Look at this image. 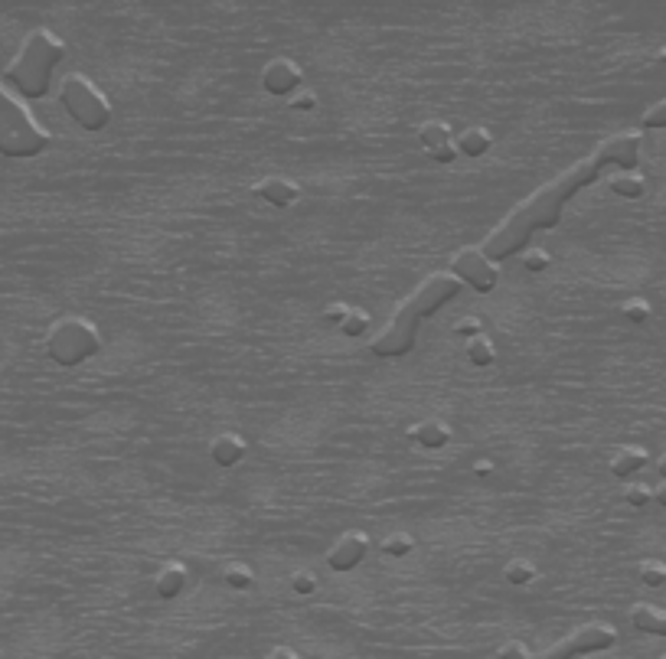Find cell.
I'll use <instances>...</instances> for the list:
<instances>
[{
    "instance_id": "cell-14",
    "label": "cell",
    "mask_w": 666,
    "mask_h": 659,
    "mask_svg": "<svg viewBox=\"0 0 666 659\" xmlns=\"http://www.w3.org/2000/svg\"><path fill=\"white\" fill-rule=\"evenodd\" d=\"M647 460H650L647 447L624 444V447H618V451L611 454V460H608V470H611V477H618V480H631L634 474H640V470L647 467Z\"/></svg>"
},
{
    "instance_id": "cell-11",
    "label": "cell",
    "mask_w": 666,
    "mask_h": 659,
    "mask_svg": "<svg viewBox=\"0 0 666 659\" xmlns=\"http://www.w3.org/2000/svg\"><path fill=\"white\" fill-rule=\"evenodd\" d=\"M418 141H422L428 157H435L438 164H454V160L461 157L458 138H454V131L444 121H425L422 128H418Z\"/></svg>"
},
{
    "instance_id": "cell-24",
    "label": "cell",
    "mask_w": 666,
    "mask_h": 659,
    "mask_svg": "<svg viewBox=\"0 0 666 659\" xmlns=\"http://www.w3.org/2000/svg\"><path fill=\"white\" fill-rule=\"evenodd\" d=\"M337 330L343 333V337H350V340L363 337V333L369 330V314H366V310H360V307H350L347 320H343Z\"/></svg>"
},
{
    "instance_id": "cell-38",
    "label": "cell",
    "mask_w": 666,
    "mask_h": 659,
    "mask_svg": "<svg viewBox=\"0 0 666 659\" xmlns=\"http://www.w3.org/2000/svg\"><path fill=\"white\" fill-rule=\"evenodd\" d=\"M657 474H660V480H666V451H663L660 460H657Z\"/></svg>"
},
{
    "instance_id": "cell-34",
    "label": "cell",
    "mask_w": 666,
    "mask_h": 659,
    "mask_svg": "<svg viewBox=\"0 0 666 659\" xmlns=\"http://www.w3.org/2000/svg\"><path fill=\"white\" fill-rule=\"evenodd\" d=\"M347 314H350L347 304H330V307H324V323H330V327H340V323L347 320Z\"/></svg>"
},
{
    "instance_id": "cell-20",
    "label": "cell",
    "mask_w": 666,
    "mask_h": 659,
    "mask_svg": "<svg viewBox=\"0 0 666 659\" xmlns=\"http://www.w3.org/2000/svg\"><path fill=\"white\" fill-rule=\"evenodd\" d=\"M493 147V138L487 128H467L458 138V154L464 157H484Z\"/></svg>"
},
{
    "instance_id": "cell-29",
    "label": "cell",
    "mask_w": 666,
    "mask_h": 659,
    "mask_svg": "<svg viewBox=\"0 0 666 659\" xmlns=\"http://www.w3.org/2000/svg\"><path fill=\"white\" fill-rule=\"evenodd\" d=\"M317 105H320V98H317L314 89H307V85L288 98V108H291V111H298V115H307V111H314Z\"/></svg>"
},
{
    "instance_id": "cell-7",
    "label": "cell",
    "mask_w": 666,
    "mask_h": 659,
    "mask_svg": "<svg viewBox=\"0 0 666 659\" xmlns=\"http://www.w3.org/2000/svg\"><path fill=\"white\" fill-rule=\"evenodd\" d=\"M618 643V630L604 620H591V624L575 627L569 637L555 640L549 650L533 653L529 659H575V656H588V653H604Z\"/></svg>"
},
{
    "instance_id": "cell-2",
    "label": "cell",
    "mask_w": 666,
    "mask_h": 659,
    "mask_svg": "<svg viewBox=\"0 0 666 659\" xmlns=\"http://www.w3.org/2000/svg\"><path fill=\"white\" fill-rule=\"evenodd\" d=\"M458 294H461V281L454 278L451 271H435V275H428L396 307V314H392V320L376 333L373 343H369V350H373L376 356H386V359H396V356H405L409 350H415L422 320L431 317L438 307H444Z\"/></svg>"
},
{
    "instance_id": "cell-12",
    "label": "cell",
    "mask_w": 666,
    "mask_h": 659,
    "mask_svg": "<svg viewBox=\"0 0 666 659\" xmlns=\"http://www.w3.org/2000/svg\"><path fill=\"white\" fill-rule=\"evenodd\" d=\"M252 193L258 196V200H265V203L278 206V209H288V206H294V203L301 200V186L294 183V180H288V177H265V180H258L252 186Z\"/></svg>"
},
{
    "instance_id": "cell-15",
    "label": "cell",
    "mask_w": 666,
    "mask_h": 659,
    "mask_svg": "<svg viewBox=\"0 0 666 659\" xmlns=\"http://www.w3.org/2000/svg\"><path fill=\"white\" fill-rule=\"evenodd\" d=\"M187 584H190V571H187V565H180V562H170L154 575V591H157V598H164V601L183 594L187 591Z\"/></svg>"
},
{
    "instance_id": "cell-17",
    "label": "cell",
    "mask_w": 666,
    "mask_h": 659,
    "mask_svg": "<svg viewBox=\"0 0 666 659\" xmlns=\"http://www.w3.org/2000/svg\"><path fill=\"white\" fill-rule=\"evenodd\" d=\"M631 624L640 633H650V637H666V611L657 604H634Z\"/></svg>"
},
{
    "instance_id": "cell-4",
    "label": "cell",
    "mask_w": 666,
    "mask_h": 659,
    "mask_svg": "<svg viewBox=\"0 0 666 659\" xmlns=\"http://www.w3.org/2000/svg\"><path fill=\"white\" fill-rule=\"evenodd\" d=\"M49 147V131L0 85V154L4 157H36Z\"/></svg>"
},
{
    "instance_id": "cell-19",
    "label": "cell",
    "mask_w": 666,
    "mask_h": 659,
    "mask_svg": "<svg viewBox=\"0 0 666 659\" xmlns=\"http://www.w3.org/2000/svg\"><path fill=\"white\" fill-rule=\"evenodd\" d=\"M464 356H467V363H471L474 369H490L493 363H497V346H493L490 337L480 333V337L464 343Z\"/></svg>"
},
{
    "instance_id": "cell-18",
    "label": "cell",
    "mask_w": 666,
    "mask_h": 659,
    "mask_svg": "<svg viewBox=\"0 0 666 659\" xmlns=\"http://www.w3.org/2000/svg\"><path fill=\"white\" fill-rule=\"evenodd\" d=\"M608 190L614 196H621V200H640L647 193V180L637 170H618L608 177Z\"/></svg>"
},
{
    "instance_id": "cell-6",
    "label": "cell",
    "mask_w": 666,
    "mask_h": 659,
    "mask_svg": "<svg viewBox=\"0 0 666 659\" xmlns=\"http://www.w3.org/2000/svg\"><path fill=\"white\" fill-rule=\"evenodd\" d=\"M59 102H63L66 115L85 131H105L111 121V102L108 95L98 89V85L82 76V72H72L59 85Z\"/></svg>"
},
{
    "instance_id": "cell-10",
    "label": "cell",
    "mask_w": 666,
    "mask_h": 659,
    "mask_svg": "<svg viewBox=\"0 0 666 659\" xmlns=\"http://www.w3.org/2000/svg\"><path fill=\"white\" fill-rule=\"evenodd\" d=\"M366 555H369V536L360 529H350L327 549V565L333 571H343V575H347V571H353Z\"/></svg>"
},
{
    "instance_id": "cell-8",
    "label": "cell",
    "mask_w": 666,
    "mask_h": 659,
    "mask_svg": "<svg viewBox=\"0 0 666 659\" xmlns=\"http://www.w3.org/2000/svg\"><path fill=\"white\" fill-rule=\"evenodd\" d=\"M448 271H451V275L458 278L461 284H471L477 294H490V291L500 284L497 261H490V258L484 255V248H477V245L461 248V252L451 258V268H448Z\"/></svg>"
},
{
    "instance_id": "cell-26",
    "label": "cell",
    "mask_w": 666,
    "mask_h": 659,
    "mask_svg": "<svg viewBox=\"0 0 666 659\" xmlns=\"http://www.w3.org/2000/svg\"><path fill=\"white\" fill-rule=\"evenodd\" d=\"M222 581H226L232 591H249L255 584V575L249 565H229L226 571H222Z\"/></svg>"
},
{
    "instance_id": "cell-30",
    "label": "cell",
    "mask_w": 666,
    "mask_h": 659,
    "mask_svg": "<svg viewBox=\"0 0 666 659\" xmlns=\"http://www.w3.org/2000/svg\"><path fill=\"white\" fill-rule=\"evenodd\" d=\"M640 124H644L647 131L666 128V98H663V102H657V105H650L644 115H640Z\"/></svg>"
},
{
    "instance_id": "cell-23",
    "label": "cell",
    "mask_w": 666,
    "mask_h": 659,
    "mask_svg": "<svg viewBox=\"0 0 666 659\" xmlns=\"http://www.w3.org/2000/svg\"><path fill=\"white\" fill-rule=\"evenodd\" d=\"M637 578L640 584H647V588H660V584H666V565L660 558H647V562L637 565Z\"/></svg>"
},
{
    "instance_id": "cell-9",
    "label": "cell",
    "mask_w": 666,
    "mask_h": 659,
    "mask_svg": "<svg viewBox=\"0 0 666 659\" xmlns=\"http://www.w3.org/2000/svg\"><path fill=\"white\" fill-rule=\"evenodd\" d=\"M262 89L268 95L291 98L298 89H304V69L294 59H285V56L268 59L262 69Z\"/></svg>"
},
{
    "instance_id": "cell-25",
    "label": "cell",
    "mask_w": 666,
    "mask_h": 659,
    "mask_svg": "<svg viewBox=\"0 0 666 659\" xmlns=\"http://www.w3.org/2000/svg\"><path fill=\"white\" fill-rule=\"evenodd\" d=\"M412 549H415V542H412V536H405V532H392V536L382 539V555L386 558H405V555H412Z\"/></svg>"
},
{
    "instance_id": "cell-28",
    "label": "cell",
    "mask_w": 666,
    "mask_h": 659,
    "mask_svg": "<svg viewBox=\"0 0 666 659\" xmlns=\"http://www.w3.org/2000/svg\"><path fill=\"white\" fill-rule=\"evenodd\" d=\"M624 503L634 509H647L653 503V490L644 487V483H627L624 487Z\"/></svg>"
},
{
    "instance_id": "cell-16",
    "label": "cell",
    "mask_w": 666,
    "mask_h": 659,
    "mask_svg": "<svg viewBox=\"0 0 666 659\" xmlns=\"http://www.w3.org/2000/svg\"><path fill=\"white\" fill-rule=\"evenodd\" d=\"M245 454H249V444H245L239 434H232V431L216 434L213 444H209V457H213L219 467H236Z\"/></svg>"
},
{
    "instance_id": "cell-22",
    "label": "cell",
    "mask_w": 666,
    "mask_h": 659,
    "mask_svg": "<svg viewBox=\"0 0 666 659\" xmlns=\"http://www.w3.org/2000/svg\"><path fill=\"white\" fill-rule=\"evenodd\" d=\"M650 314H653V307L644 301V297H627V301L621 304V317L627 323H634V327H644V323L650 320Z\"/></svg>"
},
{
    "instance_id": "cell-33",
    "label": "cell",
    "mask_w": 666,
    "mask_h": 659,
    "mask_svg": "<svg viewBox=\"0 0 666 659\" xmlns=\"http://www.w3.org/2000/svg\"><path fill=\"white\" fill-rule=\"evenodd\" d=\"M533 653L526 650V643H520V640H507L497 650V659H529Z\"/></svg>"
},
{
    "instance_id": "cell-27",
    "label": "cell",
    "mask_w": 666,
    "mask_h": 659,
    "mask_svg": "<svg viewBox=\"0 0 666 659\" xmlns=\"http://www.w3.org/2000/svg\"><path fill=\"white\" fill-rule=\"evenodd\" d=\"M520 261H523V271H533V275H539V271H546L552 265V255L542 245H536V248H526Z\"/></svg>"
},
{
    "instance_id": "cell-37",
    "label": "cell",
    "mask_w": 666,
    "mask_h": 659,
    "mask_svg": "<svg viewBox=\"0 0 666 659\" xmlns=\"http://www.w3.org/2000/svg\"><path fill=\"white\" fill-rule=\"evenodd\" d=\"M653 503L666 506V480H660V487H653Z\"/></svg>"
},
{
    "instance_id": "cell-39",
    "label": "cell",
    "mask_w": 666,
    "mask_h": 659,
    "mask_svg": "<svg viewBox=\"0 0 666 659\" xmlns=\"http://www.w3.org/2000/svg\"><path fill=\"white\" fill-rule=\"evenodd\" d=\"M660 62H666V49H660Z\"/></svg>"
},
{
    "instance_id": "cell-32",
    "label": "cell",
    "mask_w": 666,
    "mask_h": 659,
    "mask_svg": "<svg viewBox=\"0 0 666 659\" xmlns=\"http://www.w3.org/2000/svg\"><path fill=\"white\" fill-rule=\"evenodd\" d=\"M291 591L294 594H314L317 591V575H314V571H294V575H291Z\"/></svg>"
},
{
    "instance_id": "cell-1",
    "label": "cell",
    "mask_w": 666,
    "mask_h": 659,
    "mask_svg": "<svg viewBox=\"0 0 666 659\" xmlns=\"http://www.w3.org/2000/svg\"><path fill=\"white\" fill-rule=\"evenodd\" d=\"M640 144H644V138H640L637 131H621V134L604 138L585 160H578L569 170H562L559 177L549 180L546 186H539L529 200L516 206L513 213L487 235L484 245H480L484 255L490 261H503L520 252L523 245H529V239H533L539 229H555L562 219L565 203H569L578 190L595 183L608 167L634 170L640 164Z\"/></svg>"
},
{
    "instance_id": "cell-40",
    "label": "cell",
    "mask_w": 666,
    "mask_h": 659,
    "mask_svg": "<svg viewBox=\"0 0 666 659\" xmlns=\"http://www.w3.org/2000/svg\"><path fill=\"white\" fill-rule=\"evenodd\" d=\"M660 659H666V653H663V656H660Z\"/></svg>"
},
{
    "instance_id": "cell-13",
    "label": "cell",
    "mask_w": 666,
    "mask_h": 659,
    "mask_svg": "<svg viewBox=\"0 0 666 659\" xmlns=\"http://www.w3.org/2000/svg\"><path fill=\"white\" fill-rule=\"evenodd\" d=\"M451 438H454V431L448 421H441V418H425L409 428V441L415 447H422V451H441V447L451 444Z\"/></svg>"
},
{
    "instance_id": "cell-35",
    "label": "cell",
    "mask_w": 666,
    "mask_h": 659,
    "mask_svg": "<svg viewBox=\"0 0 666 659\" xmlns=\"http://www.w3.org/2000/svg\"><path fill=\"white\" fill-rule=\"evenodd\" d=\"M471 474H474V477H480V480L490 477V474H493V460H487V457L474 460V464H471Z\"/></svg>"
},
{
    "instance_id": "cell-5",
    "label": "cell",
    "mask_w": 666,
    "mask_h": 659,
    "mask_svg": "<svg viewBox=\"0 0 666 659\" xmlns=\"http://www.w3.org/2000/svg\"><path fill=\"white\" fill-rule=\"evenodd\" d=\"M102 350V333L89 317H59L46 333V356L56 366H82Z\"/></svg>"
},
{
    "instance_id": "cell-36",
    "label": "cell",
    "mask_w": 666,
    "mask_h": 659,
    "mask_svg": "<svg viewBox=\"0 0 666 659\" xmlns=\"http://www.w3.org/2000/svg\"><path fill=\"white\" fill-rule=\"evenodd\" d=\"M268 659H301L294 650H288V646H275V650L268 653Z\"/></svg>"
},
{
    "instance_id": "cell-31",
    "label": "cell",
    "mask_w": 666,
    "mask_h": 659,
    "mask_svg": "<svg viewBox=\"0 0 666 659\" xmlns=\"http://www.w3.org/2000/svg\"><path fill=\"white\" fill-rule=\"evenodd\" d=\"M480 333H484V320L480 317H464L454 323V337L458 340H474V337H480Z\"/></svg>"
},
{
    "instance_id": "cell-3",
    "label": "cell",
    "mask_w": 666,
    "mask_h": 659,
    "mask_svg": "<svg viewBox=\"0 0 666 659\" xmlns=\"http://www.w3.org/2000/svg\"><path fill=\"white\" fill-rule=\"evenodd\" d=\"M63 56H66V43L59 40L53 30L40 27L27 33L20 53L4 69V79L14 85L20 95L43 98L49 92V82H53V72L59 62H63Z\"/></svg>"
},
{
    "instance_id": "cell-21",
    "label": "cell",
    "mask_w": 666,
    "mask_h": 659,
    "mask_svg": "<svg viewBox=\"0 0 666 659\" xmlns=\"http://www.w3.org/2000/svg\"><path fill=\"white\" fill-rule=\"evenodd\" d=\"M539 578V568L529 562V558H513V562L503 568V581L507 584H529Z\"/></svg>"
}]
</instances>
